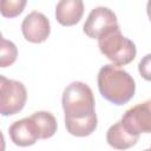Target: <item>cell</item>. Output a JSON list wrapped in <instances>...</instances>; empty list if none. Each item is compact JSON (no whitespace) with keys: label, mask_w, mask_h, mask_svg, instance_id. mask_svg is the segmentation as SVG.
Segmentation results:
<instances>
[{"label":"cell","mask_w":151,"mask_h":151,"mask_svg":"<svg viewBox=\"0 0 151 151\" xmlns=\"http://www.w3.org/2000/svg\"><path fill=\"white\" fill-rule=\"evenodd\" d=\"M65 113V126L76 137L90 136L97 129L98 119L94 110V96L91 87L83 81L68 84L61 98Z\"/></svg>","instance_id":"1"},{"label":"cell","mask_w":151,"mask_h":151,"mask_svg":"<svg viewBox=\"0 0 151 151\" xmlns=\"http://www.w3.org/2000/svg\"><path fill=\"white\" fill-rule=\"evenodd\" d=\"M97 83L103 98L114 105H124L134 96L136 84L133 78L114 64L104 65L99 70Z\"/></svg>","instance_id":"2"},{"label":"cell","mask_w":151,"mask_h":151,"mask_svg":"<svg viewBox=\"0 0 151 151\" xmlns=\"http://www.w3.org/2000/svg\"><path fill=\"white\" fill-rule=\"evenodd\" d=\"M98 47L100 52L117 66L130 64L137 54L134 42L122 34L119 26L99 37Z\"/></svg>","instance_id":"3"},{"label":"cell","mask_w":151,"mask_h":151,"mask_svg":"<svg viewBox=\"0 0 151 151\" xmlns=\"http://www.w3.org/2000/svg\"><path fill=\"white\" fill-rule=\"evenodd\" d=\"M27 100V91L21 81L0 76V113L14 116L19 113Z\"/></svg>","instance_id":"4"},{"label":"cell","mask_w":151,"mask_h":151,"mask_svg":"<svg viewBox=\"0 0 151 151\" xmlns=\"http://www.w3.org/2000/svg\"><path fill=\"white\" fill-rule=\"evenodd\" d=\"M120 120L133 134L151 133V98L126 110Z\"/></svg>","instance_id":"5"},{"label":"cell","mask_w":151,"mask_h":151,"mask_svg":"<svg viewBox=\"0 0 151 151\" xmlns=\"http://www.w3.org/2000/svg\"><path fill=\"white\" fill-rule=\"evenodd\" d=\"M117 26H118V21H117L116 14L110 8L99 6V7L93 8L90 12L83 26V29H84V33L88 38L98 39L105 32Z\"/></svg>","instance_id":"6"},{"label":"cell","mask_w":151,"mask_h":151,"mask_svg":"<svg viewBox=\"0 0 151 151\" xmlns=\"http://www.w3.org/2000/svg\"><path fill=\"white\" fill-rule=\"evenodd\" d=\"M21 32L24 38L33 44L44 42L51 32L48 19L38 11H33L25 17L21 24Z\"/></svg>","instance_id":"7"},{"label":"cell","mask_w":151,"mask_h":151,"mask_svg":"<svg viewBox=\"0 0 151 151\" xmlns=\"http://www.w3.org/2000/svg\"><path fill=\"white\" fill-rule=\"evenodd\" d=\"M8 132L11 140L18 146H31L40 139L37 124L31 116L14 122L9 126Z\"/></svg>","instance_id":"8"},{"label":"cell","mask_w":151,"mask_h":151,"mask_svg":"<svg viewBox=\"0 0 151 151\" xmlns=\"http://www.w3.org/2000/svg\"><path fill=\"white\" fill-rule=\"evenodd\" d=\"M83 14V0H59L55 6V19L61 26H73L78 24Z\"/></svg>","instance_id":"9"},{"label":"cell","mask_w":151,"mask_h":151,"mask_svg":"<svg viewBox=\"0 0 151 151\" xmlns=\"http://www.w3.org/2000/svg\"><path fill=\"white\" fill-rule=\"evenodd\" d=\"M139 136L131 133L122 123V120L114 123L106 132V142L110 146L118 150H125L137 144Z\"/></svg>","instance_id":"10"},{"label":"cell","mask_w":151,"mask_h":151,"mask_svg":"<svg viewBox=\"0 0 151 151\" xmlns=\"http://www.w3.org/2000/svg\"><path fill=\"white\" fill-rule=\"evenodd\" d=\"M31 117L37 124L40 139H48L54 136V133L57 132L58 125L54 116L51 112L38 111V112H34Z\"/></svg>","instance_id":"11"},{"label":"cell","mask_w":151,"mask_h":151,"mask_svg":"<svg viewBox=\"0 0 151 151\" xmlns=\"http://www.w3.org/2000/svg\"><path fill=\"white\" fill-rule=\"evenodd\" d=\"M18 57L17 46L5 38H1V48H0V66L7 67L12 65Z\"/></svg>","instance_id":"12"},{"label":"cell","mask_w":151,"mask_h":151,"mask_svg":"<svg viewBox=\"0 0 151 151\" xmlns=\"http://www.w3.org/2000/svg\"><path fill=\"white\" fill-rule=\"evenodd\" d=\"M27 0H0V13L5 18H15L24 11Z\"/></svg>","instance_id":"13"},{"label":"cell","mask_w":151,"mask_h":151,"mask_svg":"<svg viewBox=\"0 0 151 151\" xmlns=\"http://www.w3.org/2000/svg\"><path fill=\"white\" fill-rule=\"evenodd\" d=\"M138 72L143 79L151 81V53L144 55L138 64Z\"/></svg>","instance_id":"14"},{"label":"cell","mask_w":151,"mask_h":151,"mask_svg":"<svg viewBox=\"0 0 151 151\" xmlns=\"http://www.w3.org/2000/svg\"><path fill=\"white\" fill-rule=\"evenodd\" d=\"M146 13H147V17L151 21V0H147V5H146Z\"/></svg>","instance_id":"15"},{"label":"cell","mask_w":151,"mask_h":151,"mask_svg":"<svg viewBox=\"0 0 151 151\" xmlns=\"http://www.w3.org/2000/svg\"><path fill=\"white\" fill-rule=\"evenodd\" d=\"M150 149H151V146H150Z\"/></svg>","instance_id":"16"}]
</instances>
